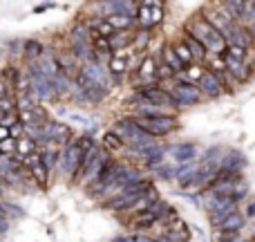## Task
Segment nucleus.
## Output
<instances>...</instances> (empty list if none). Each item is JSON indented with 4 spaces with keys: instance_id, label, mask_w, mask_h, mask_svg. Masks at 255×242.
<instances>
[{
    "instance_id": "c85d7f7f",
    "label": "nucleus",
    "mask_w": 255,
    "mask_h": 242,
    "mask_svg": "<svg viewBox=\"0 0 255 242\" xmlns=\"http://www.w3.org/2000/svg\"><path fill=\"white\" fill-rule=\"evenodd\" d=\"M204 72H206V70H204V65H199V63H193L190 67H186V70H184V74H186V81H188V83L197 85Z\"/></svg>"
},
{
    "instance_id": "cd10ccee",
    "label": "nucleus",
    "mask_w": 255,
    "mask_h": 242,
    "mask_svg": "<svg viewBox=\"0 0 255 242\" xmlns=\"http://www.w3.org/2000/svg\"><path fill=\"white\" fill-rule=\"evenodd\" d=\"M103 148L112 155V153H117V150H124V144H121V139L115 135V132L108 130L106 135H103Z\"/></svg>"
},
{
    "instance_id": "6ab92c4d",
    "label": "nucleus",
    "mask_w": 255,
    "mask_h": 242,
    "mask_svg": "<svg viewBox=\"0 0 255 242\" xmlns=\"http://www.w3.org/2000/svg\"><path fill=\"white\" fill-rule=\"evenodd\" d=\"M157 200H159L157 189H154V186H150V189L145 191V193L141 195V198L136 200V202L132 204L130 209H126V211H124V213H126V218H128V220H132V218H136V216H141V213H145L154 202H157Z\"/></svg>"
},
{
    "instance_id": "72a5a7b5",
    "label": "nucleus",
    "mask_w": 255,
    "mask_h": 242,
    "mask_svg": "<svg viewBox=\"0 0 255 242\" xmlns=\"http://www.w3.org/2000/svg\"><path fill=\"white\" fill-rule=\"evenodd\" d=\"M247 242H255V240H247Z\"/></svg>"
},
{
    "instance_id": "c756f323",
    "label": "nucleus",
    "mask_w": 255,
    "mask_h": 242,
    "mask_svg": "<svg viewBox=\"0 0 255 242\" xmlns=\"http://www.w3.org/2000/svg\"><path fill=\"white\" fill-rule=\"evenodd\" d=\"M175 171H177V166H170V164H161V166L152 168V173L159 180H175Z\"/></svg>"
},
{
    "instance_id": "9d476101",
    "label": "nucleus",
    "mask_w": 255,
    "mask_h": 242,
    "mask_svg": "<svg viewBox=\"0 0 255 242\" xmlns=\"http://www.w3.org/2000/svg\"><path fill=\"white\" fill-rule=\"evenodd\" d=\"M81 72H83L97 88H101L103 92L110 94V90L115 88V81H112V76L108 74L103 63H85V65H81Z\"/></svg>"
},
{
    "instance_id": "b1692460",
    "label": "nucleus",
    "mask_w": 255,
    "mask_h": 242,
    "mask_svg": "<svg viewBox=\"0 0 255 242\" xmlns=\"http://www.w3.org/2000/svg\"><path fill=\"white\" fill-rule=\"evenodd\" d=\"M161 58H163V65L166 67H170L172 70V74H179V72H184V65L179 63V58L175 56V52H172V47L170 45H166V47L161 49Z\"/></svg>"
},
{
    "instance_id": "393cba45",
    "label": "nucleus",
    "mask_w": 255,
    "mask_h": 242,
    "mask_svg": "<svg viewBox=\"0 0 255 242\" xmlns=\"http://www.w3.org/2000/svg\"><path fill=\"white\" fill-rule=\"evenodd\" d=\"M108 22L112 25V29L115 31H132V27H134V18L132 16H108L106 18Z\"/></svg>"
},
{
    "instance_id": "ddd939ff",
    "label": "nucleus",
    "mask_w": 255,
    "mask_h": 242,
    "mask_svg": "<svg viewBox=\"0 0 255 242\" xmlns=\"http://www.w3.org/2000/svg\"><path fill=\"white\" fill-rule=\"evenodd\" d=\"M199 16L204 18V20L208 22V25H213L220 34H224L226 29H229L231 25H233V20H231V16L222 9V4H211V7H206Z\"/></svg>"
},
{
    "instance_id": "1a4fd4ad",
    "label": "nucleus",
    "mask_w": 255,
    "mask_h": 242,
    "mask_svg": "<svg viewBox=\"0 0 255 242\" xmlns=\"http://www.w3.org/2000/svg\"><path fill=\"white\" fill-rule=\"evenodd\" d=\"M157 83V58L152 54H145L141 58V63L134 67V74H132V85L145 88V85H154Z\"/></svg>"
},
{
    "instance_id": "6e6552de",
    "label": "nucleus",
    "mask_w": 255,
    "mask_h": 242,
    "mask_svg": "<svg viewBox=\"0 0 255 242\" xmlns=\"http://www.w3.org/2000/svg\"><path fill=\"white\" fill-rule=\"evenodd\" d=\"M132 119H134V117H132ZM134 123L145 132V135L154 137V139H159V137H168L170 132H175L177 128H179V121H177V117H157V119H134Z\"/></svg>"
},
{
    "instance_id": "39448f33",
    "label": "nucleus",
    "mask_w": 255,
    "mask_h": 242,
    "mask_svg": "<svg viewBox=\"0 0 255 242\" xmlns=\"http://www.w3.org/2000/svg\"><path fill=\"white\" fill-rule=\"evenodd\" d=\"M163 20V4L157 0H143L136 2V13H134V25L139 29L152 31L159 22Z\"/></svg>"
},
{
    "instance_id": "dca6fc26",
    "label": "nucleus",
    "mask_w": 255,
    "mask_h": 242,
    "mask_svg": "<svg viewBox=\"0 0 255 242\" xmlns=\"http://www.w3.org/2000/svg\"><path fill=\"white\" fill-rule=\"evenodd\" d=\"M168 155L177 162V166L188 164L197 159V144L195 141H179V144H168Z\"/></svg>"
},
{
    "instance_id": "4be33fe9",
    "label": "nucleus",
    "mask_w": 255,
    "mask_h": 242,
    "mask_svg": "<svg viewBox=\"0 0 255 242\" xmlns=\"http://www.w3.org/2000/svg\"><path fill=\"white\" fill-rule=\"evenodd\" d=\"M244 225H247V220H244V216H242V211H233L229 218H226L224 222H222L217 229L220 231H229V234H242V229H244Z\"/></svg>"
},
{
    "instance_id": "412c9836",
    "label": "nucleus",
    "mask_w": 255,
    "mask_h": 242,
    "mask_svg": "<svg viewBox=\"0 0 255 242\" xmlns=\"http://www.w3.org/2000/svg\"><path fill=\"white\" fill-rule=\"evenodd\" d=\"M132 38H134V34H132V31H115V34H112L110 38H108L112 54H117V52H126V49H130V47H132Z\"/></svg>"
},
{
    "instance_id": "a878e982",
    "label": "nucleus",
    "mask_w": 255,
    "mask_h": 242,
    "mask_svg": "<svg viewBox=\"0 0 255 242\" xmlns=\"http://www.w3.org/2000/svg\"><path fill=\"white\" fill-rule=\"evenodd\" d=\"M170 47H172V52H175V56L179 58V63L184 65V70H186V67H190V65L195 63V61H193V56H190V52H188V47H186V45L181 43V40H177V43H175V45H170Z\"/></svg>"
},
{
    "instance_id": "2eb2a0df",
    "label": "nucleus",
    "mask_w": 255,
    "mask_h": 242,
    "mask_svg": "<svg viewBox=\"0 0 255 242\" xmlns=\"http://www.w3.org/2000/svg\"><path fill=\"white\" fill-rule=\"evenodd\" d=\"M136 157H141V162H143V166L145 168H157V166H161V164H166V155H168V146L166 144H154V146H150V148H145V150H139V153H134Z\"/></svg>"
},
{
    "instance_id": "5701e85b",
    "label": "nucleus",
    "mask_w": 255,
    "mask_h": 242,
    "mask_svg": "<svg viewBox=\"0 0 255 242\" xmlns=\"http://www.w3.org/2000/svg\"><path fill=\"white\" fill-rule=\"evenodd\" d=\"M181 43H184L186 47H188V52H190V56H193V61H195V63H199V65H202V63L208 58L206 49H204L202 45H199L190 34H186V31H184V36H181Z\"/></svg>"
},
{
    "instance_id": "2f4dec72",
    "label": "nucleus",
    "mask_w": 255,
    "mask_h": 242,
    "mask_svg": "<svg viewBox=\"0 0 255 242\" xmlns=\"http://www.w3.org/2000/svg\"><path fill=\"white\" fill-rule=\"evenodd\" d=\"M244 220H249V218H255V202H249L247 204V209H244Z\"/></svg>"
},
{
    "instance_id": "7c9ffc66",
    "label": "nucleus",
    "mask_w": 255,
    "mask_h": 242,
    "mask_svg": "<svg viewBox=\"0 0 255 242\" xmlns=\"http://www.w3.org/2000/svg\"><path fill=\"white\" fill-rule=\"evenodd\" d=\"M242 234H229V231H220V229H213L211 234V242H231L235 238H240Z\"/></svg>"
},
{
    "instance_id": "4468645a",
    "label": "nucleus",
    "mask_w": 255,
    "mask_h": 242,
    "mask_svg": "<svg viewBox=\"0 0 255 242\" xmlns=\"http://www.w3.org/2000/svg\"><path fill=\"white\" fill-rule=\"evenodd\" d=\"M130 49H126V52H117L110 56V61H108L106 70L108 74L112 76V81L115 83H119V81H124V76L128 74V70H130Z\"/></svg>"
},
{
    "instance_id": "423d86ee",
    "label": "nucleus",
    "mask_w": 255,
    "mask_h": 242,
    "mask_svg": "<svg viewBox=\"0 0 255 242\" xmlns=\"http://www.w3.org/2000/svg\"><path fill=\"white\" fill-rule=\"evenodd\" d=\"M170 97L175 101V106L179 108H188V106H197L202 101V92L195 83H188V81H175L172 79V85H170Z\"/></svg>"
},
{
    "instance_id": "a211bd4d",
    "label": "nucleus",
    "mask_w": 255,
    "mask_h": 242,
    "mask_svg": "<svg viewBox=\"0 0 255 242\" xmlns=\"http://www.w3.org/2000/svg\"><path fill=\"white\" fill-rule=\"evenodd\" d=\"M197 88H199V92H202V97H206V99H220L222 94H224V85H222V81L208 70L202 74Z\"/></svg>"
},
{
    "instance_id": "f8f14e48",
    "label": "nucleus",
    "mask_w": 255,
    "mask_h": 242,
    "mask_svg": "<svg viewBox=\"0 0 255 242\" xmlns=\"http://www.w3.org/2000/svg\"><path fill=\"white\" fill-rule=\"evenodd\" d=\"M159 236L166 242H190V227L181 218H175L163 225V231Z\"/></svg>"
},
{
    "instance_id": "f3484780",
    "label": "nucleus",
    "mask_w": 255,
    "mask_h": 242,
    "mask_svg": "<svg viewBox=\"0 0 255 242\" xmlns=\"http://www.w3.org/2000/svg\"><path fill=\"white\" fill-rule=\"evenodd\" d=\"M247 168V157L242 150H224V157L220 162V173L229 175V173H244Z\"/></svg>"
},
{
    "instance_id": "bb28decb",
    "label": "nucleus",
    "mask_w": 255,
    "mask_h": 242,
    "mask_svg": "<svg viewBox=\"0 0 255 242\" xmlns=\"http://www.w3.org/2000/svg\"><path fill=\"white\" fill-rule=\"evenodd\" d=\"M150 38H152V31H145V29L134 31V38H132V47L130 49H134V52H143V49L148 47Z\"/></svg>"
},
{
    "instance_id": "f257e3e1",
    "label": "nucleus",
    "mask_w": 255,
    "mask_h": 242,
    "mask_svg": "<svg viewBox=\"0 0 255 242\" xmlns=\"http://www.w3.org/2000/svg\"><path fill=\"white\" fill-rule=\"evenodd\" d=\"M184 31L186 34H190L204 49H206L208 56H220V54L226 49L224 36H222L213 25H208L199 13H195V16H190L188 20H186Z\"/></svg>"
},
{
    "instance_id": "7ed1b4c3",
    "label": "nucleus",
    "mask_w": 255,
    "mask_h": 242,
    "mask_svg": "<svg viewBox=\"0 0 255 242\" xmlns=\"http://www.w3.org/2000/svg\"><path fill=\"white\" fill-rule=\"evenodd\" d=\"M112 132H115V135L121 139L124 148H130L132 153H139V150H145V148H150V146L157 144V139H154V137H150V135H145V132L134 123L132 117L117 119Z\"/></svg>"
},
{
    "instance_id": "473e14b6",
    "label": "nucleus",
    "mask_w": 255,
    "mask_h": 242,
    "mask_svg": "<svg viewBox=\"0 0 255 242\" xmlns=\"http://www.w3.org/2000/svg\"><path fill=\"white\" fill-rule=\"evenodd\" d=\"M231 242H247V238H244V236H240V238H235V240H231Z\"/></svg>"
},
{
    "instance_id": "0eeeda50",
    "label": "nucleus",
    "mask_w": 255,
    "mask_h": 242,
    "mask_svg": "<svg viewBox=\"0 0 255 242\" xmlns=\"http://www.w3.org/2000/svg\"><path fill=\"white\" fill-rule=\"evenodd\" d=\"M134 97H139L141 101H145V103H152V106L166 108V110L175 112V115L179 112V108L172 101L170 92H166L161 85H145V88H139V90H134Z\"/></svg>"
},
{
    "instance_id": "9b49d317",
    "label": "nucleus",
    "mask_w": 255,
    "mask_h": 242,
    "mask_svg": "<svg viewBox=\"0 0 255 242\" xmlns=\"http://www.w3.org/2000/svg\"><path fill=\"white\" fill-rule=\"evenodd\" d=\"M112 155L108 153L103 146H99L97 148V153H94V157H92V164L88 166V171L83 173V177L79 180V184L83 186V189H88V186H92L94 182H97V177H99V173L103 171V166H106V162L110 159Z\"/></svg>"
},
{
    "instance_id": "20e7f679",
    "label": "nucleus",
    "mask_w": 255,
    "mask_h": 242,
    "mask_svg": "<svg viewBox=\"0 0 255 242\" xmlns=\"http://www.w3.org/2000/svg\"><path fill=\"white\" fill-rule=\"evenodd\" d=\"M152 184V180H148V177H143L141 182H136V184L128 186L126 191H121L119 195H115L112 200H108V202H103V209L106 211H112V213H124L126 209H130L132 204L136 202V200L141 198V195L145 193V191L150 189Z\"/></svg>"
},
{
    "instance_id": "f03ea898",
    "label": "nucleus",
    "mask_w": 255,
    "mask_h": 242,
    "mask_svg": "<svg viewBox=\"0 0 255 242\" xmlns=\"http://www.w3.org/2000/svg\"><path fill=\"white\" fill-rule=\"evenodd\" d=\"M97 141L92 139V135H83L79 139H72L70 144H65L61 148V155H58V162H56V171L63 173L65 177H70V182L74 180L76 171H79V164L83 159L85 150L94 148Z\"/></svg>"
},
{
    "instance_id": "aec40b11",
    "label": "nucleus",
    "mask_w": 255,
    "mask_h": 242,
    "mask_svg": "<svg viewBox=\"0 0 255 242\" xmlns=\"http://www.w3.org/2000/svg\"><path fill=\"white\" fill-rule=\"evenodd\" d=\"M199 159H193L188 164H181L177 166L175 171V180L179 184V189H193V182H195V175H197V168H199Z\"/></svg>"
}]
</instances>
